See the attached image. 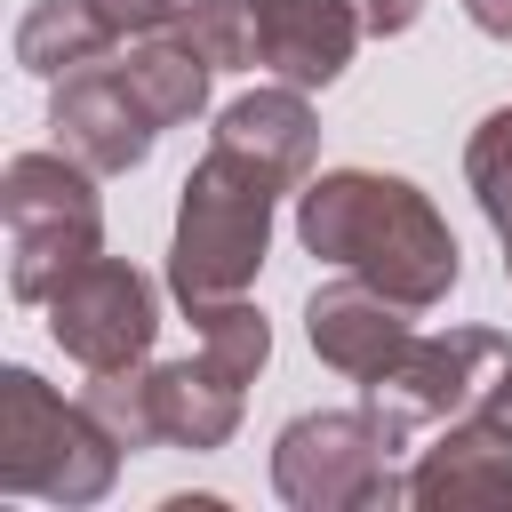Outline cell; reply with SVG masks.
Here are the masks:
<instances>
[{
	"label": "cell",
	"instance_id": "cell-21",
	"mask_svg": "<svg viewBox=\"0 0 512 512\" xmlns=\"http://www.w3.org/2000/svg\"><path fill=\"white\" fill-rule=\"evenodd\" d=\"M464 16H472L488 40H512V0H464Z\"/></svg>",
	"mask_w": 512,
	"mask_h": 512
},
{
	"label": "cell",
	"instance_id": "cell-8",
	"mask_svg": "<svg viewBox=\"0 0 512 512\" xmlns=\"http://www.w3.org/2000/svg\"><path fill=\"white\" fill-rule=\"evenodd\" d=\"M48 136H56L80 168H96V176H128V168L152 160V144H160V112L136 96V80L120 72V48H112V56L80 64V72L48 80Z\"/></svg>",
	"mask_w": 512,
	"mask_h": 512
},
{
	"label": "cell",
	"instance_id": "cell-18",
	"mask_svg": "<svg viewBox=\"0 0 512 512\" xmlns=\"http://www.w3.org/2000/svg\"><path fill=\"white\" fill-rule=\"evenodd\" d=\"M88 416L136 456V448H160V432H152V392H144V368H104V376H88Z\"/></svg>",
	"mask_w": 512,
	"mask_h": 512
},
{
	"label": "cell",
	"instance_id": "cell-11",
	"mask_svg": "<svg viewBox=\"0 0 512 512\" xmlns=\"http://www.w3.org/2000/svg\"><path fill=\"white\" fill-rule=\"evenodd\" d=\"M304 336H312V352H320L336 376L368 384L376 368L400 360V344H408L416 328H408V304H392L384 288H368L360 272H344V280L312 288V304H304Z\"/></svg>",
	"mask_w": 512,
	"mask_h": 512
},
{
	"label": "cell",
	"instance_id": "cell-1",
	"mask_svg": "<svg viewBox=\"0 0 512 512\" xmlns=\"http://www.w3.org/2000/svg\"><path fill=\"white\" fill-rule=\"evenodd\" d=\"M296 240L336 272H360L368 288H384L408 312L448 304V288L464 280L456 232L432 208V192H416L408 176H384V168L312 176L296 192Z\"/></svg>",
	"mask_w": 512,
	"mask_h": 512
},
{
	"label": "cell",
	"instance_id": "cell-3",
	"mask_svg": "<svg viewBox=\"0 0 512 512\" xmlns=\"http://www.w3.org/2000/svg\"><path fill=\"white\" fill-rule=\"evenodd\" d=\"M0 232H8V296L48 304L88 256H104V200L96 168L56 152H16L0 168Z\"/></svg>",
	"mask_w": 512,
	"mask_h": 512
},
{
	"label": "cell",
	"instance_id": "cell-7",
	"mask_svg": "<svg viewBox=\"0 0 512 512\" xmlns=\"http://www.w3.org/2000/svg\"><path fill=\"white\" fill-rule=\"evenodd\" d=\"M48 336L64 360H80L88 376L104 368H144L152 336H160V288L128 264V256H88L56 296H48Z\"/></svg>",
	"mask_w": 512,
	"mask_h": 512
},
{
	"label": "cell",
	"instance_id": "cell-16",
	"mask_svg": "<svg viewBox=\"0 0 512 512\" xmlns=\"http://www.w3.org/2000/svg\"><path fill=\"white\" fill-rule=\"evenodd\" d=\"M464 184L496 232H512V104H496L464 144Z\"/></svg>",
	"mask_w": 512,
	"mask_h": 512
},
{
	"label": "cell",
	"instance_id": "cell-5",
	"mask_svg": "<svg viewBox=\"0 0 512 512\" xmlns=\"http://www.w3.org/2000/svg\"><path fill=\"white\" fill-rule=\"evenodd\" d=\"M408 440L360 400V408H312L296 424H280L272 440V488L280 504L296 512H376V504H400L408 480L392 472Z\"/></svg>",
	"mask_w": 512,
	"mask_h": 512
},
{
	"label": "cell",
	"instance_id": "cell-17",
	"mask_svg": "<svg viewBox=\"0 0 512 512\" xmlns=\"http://www.w3.org/2000/svg\"><path fill=\"white\" fill-rule=\"evenodd\" d=\"M176 40H192L216 72H240V64H256V0H192Z\"/></svg>",
	"mask_w": 512,
	"mask_h": 512
},
{
	"label": "cell",
	"instance_id": "cell-2",
	"mask_svg": "<svg viewBox=\"0 0 512 512\" xmlns=\"http://www.w3.org/2000/svg\"><path fill=\"white\" fill-rule=\"evenodd\" d=\"M272 208H280V192L248 160H232L224 144H208L200 168L184 176V200H176L168 296L184 312H208L224 296H248L256 272H264V248H272Z\"/></svg>",
	"mask_w": 512,
	"mask_h": 512
},
{
	"label": "cell",
	"instance_id": "cell-12",
	"mask_svg": "<svg viewBox=\"0 0 512 512\" xmlns=\"http://www.w3.org/2000/svg\"><path fill=\"white\" fill-rule=\"evenodd\" d=\"M360 8L352 0H256V64L288 88H328L344 80L352 48H360Z\"/></svg>",
	"mask_w": 512,
	"mask_h": 512
},
{
	"label": "cell",
	"instance_id": "cell-10",
	"mask_svg": "<svg viewBox=\"0 0 512 512\" xmlns=\"http://www.w3.org/2000/svg\"><path fill=\"white\" fill-rule=\"evenodd\" d=\"M208 144H224L232 160H248L272 192H304V184H312V152H320V120H312L304 88L272 80V88L232 96V104L216 112V136H208Z\"/></svg>",
	"mask_w": 512,
	"mask_h": 512
},
{
	"label": "cell",
	"instance_id": "cell-15",
	"mask_svg": "<svg viewBox=\"0 0 512 512\" xmlns=\"http://www.w3.org/2000/svg\"><path fill=\"white\" fill-rule=\"evenodd\" d=\"M192 320H200V352L224 360L240 384H256V368L272 360V320H264L248 296H224V304H208V312H192Z\"/></svg>",
	"mask_w": 512,
	"mask_h": 512
},
{
	"label": "cell",
	"instance_id": "cell-9",
	"mask_svg": "<svg viewBox=\"0 0 512 512\" xmlns=\"http://www.w3.org/2000/svg\"><path fill=\"white\" fill-rule=\"evenodd\" d=\"M408 504L416 512H512V432L496 416H456L440 424L432 448H416V472H408Z\"/></svg>",
	"mask_w": 512,
	"mask_h": 512
},
{
	"label": "cell",
	"instance_id": "cell-4",
	"mask_svg": "<svg viewBox=\"0 0 512 512\" xmlns=\"http://www.w3.org/2000/svg\"><path fill=\"white\" fill-rule=\"evenodd\" d=\"M120 440L88 416V400H56L32 368H0V488L48 504H96L120 480Z\"/></svg>",
	"mask_w": 512,
	"mask_h": 512
},
{
	"label": "cell",
	"instance_id": "cell-20",
	"mask_svg": "<svg viewBox=\"0 0 512 512\" xmlns=\"http://www.w3.org/2000/svg\"><path fill=\"white\" fill-rule=\"evenodd\" d=\"M360 8V24L376 32V40H392V32H408L416 16H424V0H352Z\"/></svg>",
	"mask_w": 512,
	"mask_h": 512
},
{
	"label": "cell",
	"instance_id": "cell-22",
	"mask_svg": "<svg viewBox=\"0 0 512 512\" xmlns=\"http://www.w3.org/2000/svg\"><path fill=\"white\" fill-rule=\"evenodd\" d=\"M480 416H496V424L512 432V360H504V376L488 384V400H480Z\"/></svg>",
	"mask_w": 512,
	"mask_h": 512
},
{
	"label": "cell",
	"instance_id": "cell-23",
	"mask_svg": "<svg viewBox=\"0 0 512 512\" xmlns=\"http://www.w3.org/2000/svg\"><path fill=\"white\" fill-rule=\"evenodd\" d=\"M504 280H512V232H504Z\"/></svg>",
	"mask_w": 512,
	"mask_h": 512
},
{
	"label": "cell",
	"instance_id": "cell-19",
	"mask_svg": "<svg viewBox=\"0 0 512 512\" xmlns=\"http://www.w3.org/2000/svg\"><path fill=\"white\" fill-rule=\"evenodd\" d=\"M88 8L104 16L112 40H144V32H176L192 0H88Z\"/></svg>",
	"mask_w": 512,
	"mask_h": 512
},
{
	"label": "cell",
	"instance_id": "cell-6",
	"mask_svg": "<svg viewBox=\"0 0 512 512\" xmlns=\"http://www.w3.org/2000/svg\"><path fill=\"white\" fill-rule=\"evenodd\" d=\"M504 360H512V336H496V328L408 336L400 360L376 368V376L360 384V400L408 440V432H424V424H456V416H472V408L488 400V384L504 376Z\"/></svg>",
	"mask_w": 512,
	"mask_h": 512
},
{
	"label": "cell",
	"instance_id": "cell-13",
	"mask_svg": "<svg viewBox=\"0 0 512 512\" xmlns=\"http://www.w3.org/2000/svg\"><path fill=\"white\" fill-rule=\"evenodd\" d=\"M144 392H152V432H160V448H192V456L224 448V440L240 432V408H248V384H240L224 360H208V352L144 368Z\"/></svg>",
	"mask_w": 512,
	"mask_h": 512
},
{
	"label": "cell",
	"instance_id": "cell-14",
	"mask_svg": "<svg viewBox=\"0 0 512 512\" xmlns=\"http://www.w3.org/2000/svg\"><path fill=\"white\" fill-rule=\"evenodd\" d=\"M112 48H120V40L104 32V16H96L88 0H32L24 24H16V64H24L32 80H64V72L112 56Z\"/></svg>",
	"mask_w": 512,
	"mask_h": 512
}]
</instances>
